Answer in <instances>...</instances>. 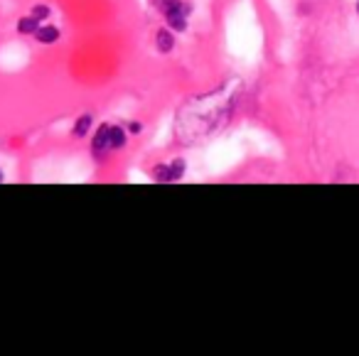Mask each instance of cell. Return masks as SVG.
Instances as JSON below:
<instances>
[{
	"instance_id": "10",
	"label": "cell",
	"mask_w": 359,
	"mask_h": 356,
	"mask_svg": "<svg viewBox=\"0 0 359 356\" xmlns=\"http://www.w3.org/2000/svg\"><path fill=\"white\" fill-rule=\"evenodd\" d=\"M0 179H3V174H0Z\"/></svg>"
},
{
	"instance_id": "8",
	"label": "cell",
	"mask_w": 359,
	"mask_h": 356,
	"mask_svg": "<svg viewBox=\"0 0 359 356\" xmlns=\"http://www.w3.org/2000/svg\"><path fill=\"white\" fill-rule=\"evenodd\" d=\"M89 128H91V116H81V118L74 123V135L84 138V135L89 133Z\"/></svg>"
},
{
	"instance_id": "7",
	"label": "cell",
	"mask_w": 359,
	"mask_h": 356,
	"mask_svg": "<svg viewBox=\"0 0 359 356\" xmlns=\"http://www.w3.org/2000/svg\"><path fill=\"white\" fill-rule=\"evenodd\" d=\"M155 40H158V50L160 52H170L175 45V35H170L168 30H160L158 35H155Z\"/></svg>"
},
{
	"instance_id": "9",
	"label": "cell",
	"mask_w": 359,
	"mask_h": 356,
	"mask_svg": "<svg viewBox=\"0 0 359 356\" xmlns=\"http://www.w3.org/2000/svg\"><path fill=\"white\" fill-rule=\"evenodd\" d=\"M30 15H35L37 20H45V18H50V8H47V6H37V8H32Z\"/></svg>"
},
{
	"instance_id": "4",
	"label": "cell",
	"mask_w": 359,
	"mask_h": 356,
	"mask_svg": "<svg viewBox=\"0 0 359 356\" xmlns=\"http://www.w3.org/2000/svg\"><path fill=\"white\" fill-rule=\"evenodd\" d=\"M182 172H185V163H182V160H175V163H170V165H158V167L153 170V177L160 179V182H172V179L182 177Z\"/></svg>"
},
{
	"instance_id": "11",
	"label": "cell",
	"mask_w": 359,
	"mask_h": 356,
	"mask_svg": "<svg viewBox=\"0 0 359 356\" xmlns=\"http://www.w3.org/2000/svg\"><path fill=\"white\" fill-rule=\"evenodd\" d=\"M357 11H359V6H357Z\"/></svg>"
},
{
	"instance_id": "5",
	"label": "cell",
	"mask_w": 359,
	"mask_h": 356,
	"mask_svg": "<svg viewBox=\"0 0 359 356\" xmlns=\"http://www.w3.org/2000/svg\"><path fill=\"white\" fill-rule=\"evenodd\" d=\"M35 37H37V42H45V45H52V42H57L60 40V30L57 27H40V30L35 32Z\"/></svg>"
},
{
	"instance_id": "2",
	"label": "cell",
	"mask_w": 359,
	"mask_h": 356,
	"mask_svg": "<svg viewBox=\"0 0 359 356\" xmlns=\"http://www.w3.org/2000/svg\"><path fill=\"white\" fill-rule=\"evenodd\" d=\"M123 145H126V130L121 125L104 123L96 130L91 150H94V158H104V155L114 153V150H121Z\"/></svg>"
},
{
	"instance_id": "6",
	"label": "cell",
	"mask_w": 359,
	"mask_h": 356,
	"mask_svg": "<svg viewBox=\"0 0 359 356\" xmlns=\"http://www.w3.org/2000/svg\"><path fill=\"white\" fill-rule=\"evenodd\" d=\"M18 30L22 32V35H35L37 30H40V20H37L35 15H27L20 20V25H18Z\"/></svg>"
},
{
	"instance_id": "1",
	"label": "cell",
	"mask_w": 359,
	"mask_h": 356,
	"mask_svg": "<svg viewBox=\"0 0 359 356\" xmlns=\"http://www.w3.org/2000/svg\"><path fill=\"white\" fill-rule=\"evenodd\" d=\"M192 114L187 109H182L177 118V133L180 140L192 143V140L207 135L212 128L219 125V118L224 116V111L229 109V101L224 96H205L190 104Z\"/></svg>"
},
{
	"instance_id": "3",
	"label": "cell",
	"mask_w": 359,
	"mask_h": 356,
	"mask_svg": "<svg viewBox=\"0 0 359 356\" xmlns=\"http://www.w3.org/2000/svg\"><path fill=\"white\" fill-rule=\"evenodd\" d=\"M155 6L163 11L165 20H168V25L172 27L175 32H182L187 27V15H190L192 8L187 6V3H182V0H153Z\"/></svg>"
}]
</instances>
